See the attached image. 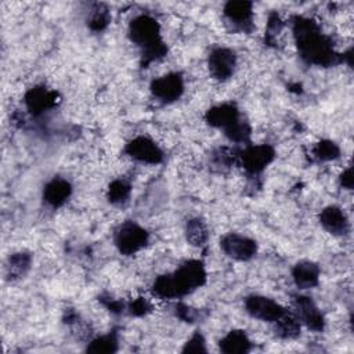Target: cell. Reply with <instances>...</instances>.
Segmentation results:
<instances>
[{
    "instance_id": "cell-13",
    "label": "cell",
    "mask_w": 354,
    "mask_h": 354,
    "mask_svg": "<svg viewBox=\"0 0 354 354\" xmlns=\"http://www.w3.org/2000/svg\"><path fill=\"white\" fill-rule=\"evenodd\" d=\"M224 18L236 32L250 33L254 28L253 25V4L250 1L238 0L227 1L223 8Z\"/></svg>"
},
{
    "instance_id": "cell-14",
    "label": "cell",
    "mask_w": 354,
    "mask_h": 354,
    "mask_svg": "<svg viewBox=\"0 0 354 354\" xmlns=\"http://www.w3.org/2000/svg\"><path fill=\"white\" fill-rule=\"evenodd\" d=\"M242 120L241 111L234 102H223L209 108L205 113V122L210 127L221 129L224 133Z\"/></svg>"
},
{
    "instance_id": "cell-7",
    "label": "cell",
    "mask_w": 354,
    "mask_h": 354,
    "mask_svg": "<svg viewBox=\"0 0 354 354\" xmlns=\"http://www.w3.org/2000/svg\"><path fill=\"white\" fill-rule=\"evenodd\" d=\"M184 77L180 72H169L153 79L149 84L151 94L163 104H171L184 94Z\"/></svg>"
},
{
    "instance_id": "cell-9",
    "label": "cell",
    "mask_w": 354,
    "mask_h": 354,
    "mask_svg": "<svg viewBox=\"0 0 354 354\" xmlns=\"http://www.w3.org/2000/svg\"><path fill=\"white\" fill-rule=\"evenodd\" d=\"M243 307L250 317L260 319L263 322H270V324H274L275 321H278L288 311L283 306H281L275 300L261 295L248 296L243 301Z\"/></svg>"
},
{
    "instance_id": "cell-11",
    "label": "cell",
    "mask_w": 354,
    "mask_h": 354,
    "mask_svg": "<svg viewBox=\"0 0 354 354\" xmlns=\"http://www.w3.org/2000/svg\"><path fill=\"white\" fill-rule=\"evenodd\" d=\"M220 248L227 257L236 261H249L257 253L256 241L236 232L225 234L220 239Z\"/></svg>"
},
{
    "instance_id": "cell-20",
    "label": "cell",
    "mask_w": 354,
    "mask_h": 354,
    "mask_svg": "<svg viewBox=\"0 0 354 354\" xmlns=\"http://www.w3.org/2000/svg\"><path fill=\"white\" fill-rule=\"evenodd\" d=\"M207 238H209V230L206 223L202 218L194 217L187 221L185 239L191 246L201 248L207 242Z\"/></svg>"
},
{
    "instance_id": "cell-5",
    "label": "cell",
    "mask_w": 354,
    "mask_h": 354,
    "mask_svg": "<svg viewBox=\"0 0 354 354\" xmlns=\"http://www.w3.org/2000/svg\"><path fill=\"white\" fill-rule=\"evenodd\" d=\"M277 153L270 144H248L242 151H238L236 163L250 176L256 177L275 159Z\"/></svg>"
},
{
    "instance_id": "cell-26",
    "label": "cell",
    "mask_w": 354,
    "mask_h": 354,
    "mask_svg": "<svg viewBox=\"0 0 354 354\" xmlns=\"http://www.w3.org/2000/svg\"><path fill=\"white\" fill-rule=\"evenodd\" d=\"M311 155L317 162H330L340 156V148L335 141L321 140L311 148Z\"/></svg>"
},
{
    "instance_id": "cell-27",
    "label": "cell",
    "mask_w": 354,
    "mask_h": 354,
    "mask_svg": "<svg viewBox=\"0 0 354 354\" xmlns=\"http://www.w3.org/2000/svg\"><path fill=\"white\" fill-rule=\"evenodd\" d=\"M282 28H283V22H282V19L279 18V15H278V14L272 12V14L268 17V22H267V30H266L264 41H266L268 46L275 44L277 35L282 30Z\"/></svg>"
},
{
    "instance_id": "cell-4",
    "label": "cell",
    "mask_w": 354,
    "mask_h": 354,
    "mask_svg": "<svg viewBox=\"0 0 354 354\" xmlns=\"http://www.w3.org/2000/svg\"><path fill=\"white\" fill-rule=\"evenodd\" d=\"M149 241L148 231L136 221L126 220L119 224L113 232V243L123 256H133L147 246Z\"/></svg>"
},
{
    "instance_id": "cell-30",
    "label": "cell",
    "mask_w": 354,
    "mask_h": 354,
    "mask_svg": "<svg viewBox=\"0 0 354 354\" xmlns=\"http://www.w3.org/2000/svg\"><path fill=\"white\" fill-rule=\"evenodd\" d=\"M176 315L183 319L184 322H195L199 317V311L189 307V306H185L183 303H178L176 307Z\"/></svg>"
},
{
    "instance_id": "cell-10",
    "label": "cell",
    "mask_w": 354,
    "mask_h": 354,
    "mask_svg": "<svg viewBox=\"0 0 354 354\" xmlns=\"http://www.w3.org/2000/svg\"><path fill=\"white\" fill-rule=\"evenodd\" d=\"M123 152L133 160L147 165H159L165 158L162 148L153 140L145 136H138L130 140L124 145Z\"/></svg>"
},
{
    "instance_id": "cell-24",
    "label": "cell",
    "mask_w": 354,
    "mask_h": 354,
    "mask_svg": "<svg viewBox=\"0 0 354 354\" xmlns=\"http://www.w3.org/2000/svg\"><path fill=\"white\" fill-rule=\"evenodd\" d=\"M119 348V339H118V332L111 330L105 335L97 336L95 339L90 340L86 351L87 353H106V354H112L116 353Z\"/></svg>"
},
{
    "instance_id": "cell-12",
    "label": "cell",
    "mask_w": 354,
    "mask_h": 354,
    "mask_svg": "<svg viewBox=\"0 0 354 354\" xmlns=\"http://www.w3.org/2000/svg\"><path fill=\"white\" fill-rule=\"evenodd\" d=\"M59 94L44 86H35L29 88L24 97V102L28 112L35 118H39L44 112L54 109L59 104Z\"/></svg>"
},
{
    "instance_id": "cell-29",
    "label": "cell",
    "mask_w": 354,
    "mask_h": 354,
    "mask_svg": "<svg viewBox=\"0 0 354 354\" xmlns=\"http://www.w3.org/2000/svg\"><path fill=\"white\" fill-rule=\"evenodd\" d=\"M151 308L152 307H151L149 301L144 297H137L126 306V310L129 311V314L134 315V317H142V315L148 314L151 311Z\"/></svg>"
},
{
    "instance_id": "cell-1",
    "label": "cell",
    "mask_w": 354,
    "mask_h": 354,
    "mask_svg": "<svg viewBox=\"0 0 354 354\" xmlns=\"http://www.w3.org/2000/svg\"><path fill=\"white\" fill-rule=\"evenodd\" d=\"M290 22L299 55L304 62L324 68L343 62V54L335 50L332 39L322 33L318 22L303 15H293Z\"/></svg>"
},
{
    "instance_id": "cell-16",
    "label": "cell",
    "mask_w": 354,
    "mask_h": 354,
    "mask_svg": "<svg viewBox=\"0 0 354 354\" xmlns=\"http://www.w3.org/2000/svg\"><path fill=\"white\" fill-rule=\"evenodd\" d=\"M72 195V184L62 177L51 178L43 188V202L53 207L58 209L64 206Z\"/></svg>"
},
{
    "instance_id": "cell-32",
    "label": "cell",
    "mask_w": 354,
    "mask_h": 354,
    "mask_svg": "<svg viewBox=\"0 0 354 354\" xmlns=\"http://www.w3.org/2000/svg\"><path fill=\"white\" fill-rule=\"evenodd\" d=\"M340 185L346 189H353V173L351 167H347L342 174H340Z\"/></svg>"
},
{
    "instance_id": "cell-22",
    "label": "cell",
    "mask_w": 354,
    "mask_h": 354,
    "mask_svg": "<svg viewBox=\"0 0 354 354\" xmlns=\"http://www.w3.org/2000/svg\"><path fill=\"white\" fill-rule=\"evenodd\" d=\"M131 194V184L126 178H116L111 181L106 191V199L111 205L123 206L129 202Z\"/></svg>"
},
{
    "instance_id": "cell-17",
    "label": "cell",
    "mask_w": 354,
    "mask_h": 354,
    "mask_svg": "<svg viewBox=\"0 0 354 354\" xmlns=\"http://www.w3.org/2000/svg\"><path fill=\"white\" fill-rule=\"evenodd\" d=\"M319 266L310 260L297 261L292 268V279L299 289L315 288L319 282Z\"/></svg>"
},
{
    "instance_id": "cell-6",
    "label": "cell",
    "mask_w": 354,
    "mask_h": 354,
    "mask_svg": "<svg viewBox=\"0 0 354 354\" xmlns=\"http://www.w3.org/2000/svg\"><path fill=\"white\" fill-rule=\"evenodd\" d=\"M295 317L301 325L313 332H322L325 328V318L314 303V300L306 295L292 296V310Z\"/></svg>"
},
{
    "instance_id": "cell-18",
    "label": "cell",
    "mask_w": 354,
    "mask_h": 354,
    "mask_svg": "<svg viewBox=\"0 0 354 354\" xmlns=\"http://www.w3.org/2000/svg\"><path fill=\"white\" fill-rule=\"evenodd\" d=\"M32 266V254L25 250L15 252L8 256L6 261V279L7 281H18L24 278Z\"/></svg>"
},
{
    "instance_id": "cell-2",
    "label": "cell",
    "mask_w": 354,
    "mask_h": 354,
    "mask_svg": "<svg viewBox=\"0 0 354 354\" xmlns=\"http://www.w3.org/2000/svg\"><path fill=\"white\" fill-rule=\"evenodd\" d=\"M207 272L202 260H185L171 274L155 278L151 292L160 299H180L206 283Z\"/></svg>"
},
{
    "instance_id": "cell-21",
    "label": "cell",
    "mask_w": 354,
    "mask_h": 354,
    "mask_svg": "<svg viewBox=\"0 0 354 354\" xmlns=\"http://www.w3.org/2000/svg\"><path fill=\"white\" fill-rule=\"evenodd\" d=\"M300 329H301V324L295 317V314L289 310L278 321L274 322L275 335L281 339H295L300 335Z\"/></svg>"
},
{
    "instance_id": "cell-31",
    "label": "cell",
    "mask_w": 354,
    "mask_h": 354,
    "mask_svg": "<svg viewBox=\"0 0 354 354\" xmlns=\"http://www.w3.org/2000/svg\"><path fill=\"white\" fill-rule=\"evenodd\" d=\"M111 313L113 314H120L123 310H126V306L122 300H116V299H112L111 296H100L98 299Z\"/></svg>"
},
{
    "instance_id": "cell-28",
    "label": "cell",
    "mask_w": 354,
    "mask_h": 354,
    "mask_svg": "<svg viewBox=\"0 0 354 354\" xmlns=\"http://www.w3.org/2000/svg\"><path fill=\"white\" fill-rule=\"evenodd\" d=\"M183 353H206L207 348H206V340L203 337V335L196 330L184 344Z\"/></svg>"
},
{
    "instance_id": "cell-3",
    "label": "cell",
    "mask_w": 354,
    "mask_h": 354,
    "mask_svg": "<svg viewBox=\"0 0 354 354\" xmlns=\"http://www.w3.org/2000/svg\"><path fill=\"white\" fill-rule=\"evenodd\" d=\"M127 36L141 51V68L167 55V46L160 35V24L149 14L136 15L127 28Z\"/></svg>"
},
{
    "instance_id": "cell-15",
    "label": "cell",
    "mask_w": 354,
    "mask_h": 354,
    "mask_svg": "<svg viewBox=\"0 0 354 354\" xmlns=\"http://www.w3.org/2000/svg\"><path fill=\"white\" fill-rule=\"evenodd\" d=\"M318 221L325 231L335 236H346L350 232V221L346 212L336 205L324 207L318 214Z\"/></svg>"
},
{
    "instance_id": "cell-19",
    "label": "cell",
    "mask_w": 354,
    "mask_h": 354,
    "mask_svg": "<svg viewBox=\"0 0 354 354\" xmlns=\"http://www.w3.org/2000/svg\"><path fill=\"white\" fill-rule=\"evenodd\" d=\"M218 347L225 354H245L252 350V342L245 330L232 329L218 342Z\"/></svg>"
},
{
    "instance_id": "cell-25",
    "label": "cell",
    "mask_w": 354,
    "mask_h": 354,
    "mask_svg": "<svg viewBox=\"0 0 354 354\" xmlns=\"http://www.w3.org/2000/svg\"><path fill=\"white\" fill-rule=\"evenodd\" d=\"M236 159H238L236 149H232L228 147H220L212 152L210 165L217 170L224 171V170H228L232 165H235Z\"/></svg>"
},
{
    "instance_id": "cell-8",
    "label": "cell",
    "mask_w": 354,
    "mask_h": 354,
    "mask_svg": "<svg viewBox=\"0 0 354 354\" xmlns=\"http://www.w3.org/2000/svg\"><path fill=\"white\" fill-rule=\"evenodd\" d=\"M207 68L213 79L225 82L232 77L236 68V54L230 47L216 46L207 55Z\"/></svg>"
},
{
    "instance_id": "cell-23",
    "label": "cell",
    "mask_w": 354,
    "mask_h": 354,
    "mask_svg": "<svg viewBox=\"0 0 354 354\" xmlns=\"http://www.w3.org/2000/svg\"><path fill=\"white\" fill-rule=\"evenodd\" d=\"M87 26L93 32H102L111 22V14L105 4L94 3L87 15Z\"/></svg>"
}]
</instances>
